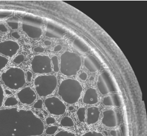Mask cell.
Wrapping results in <instances>:
<instances>
[{
  "label": "cell",
  "mask_w": 147,
  "mask_h": 136,
  "mask_svg": "<svg viewBox=\"0 0 147 136\" xmlns=\"http://www.w3.org/2000/svg\"><path fill=\"white\" fill-rule=\"evenodd\" d=\"M100 112L98 108L95 106L89 107L87 109V125H93L98 122L100 118Z\"/></svg>",
  "instance_id": "cell-15"
},
{
  "label": "cell",
  "mask_w": 147,
  "mask_h": 136,
  "mask_svg": "<svg viewBox=\"0 0 147 136\" xmlns=\"http://www.w3.org/2000/svg\"><path fill=\"white\" fill-rule=\"evenodd\" d=\"M9 62L7 58L0 55V70H3L6 67Z\"/></svg>",
  "instance_id": "cell-26"
},
{
  "label": "cell",
  "mask_w": 147,
  "mask_h": 136,
  "mask_svg": "<svg viewBox=\"0 0 147 136\" xmlns=\"http://www.w3.org/2000/svg\"><path fill=\"white\" fill-rule=\"evenodd\" d=\"M59 128L56 125H52L48 127L45 129V133L47 135H53L55 134L58 130Z\"/></svg>",
  "instance_id": "cell-24"
},
{
  "label": "cell",
  "mask_w": 147,
  "mask_h": 136,
  "mask_svg": "<svg viewBox=\"0 0 147 136\" xmlns=\"http://www.w3.org/2000/svg\"><path fill=\"white\" fill-rule=\"evenodd\" d=\"M37 94L41 97L51 95L57 86V79L55 75H43L38 76L34 80Z\"/></svg>",
  "instance_id": "cell-5"
},
{
  "label": "cell",
  "mask_w": 147,
  "mask_h": 136,
  "mask_svg": "<svg viewBox=\"0 0 147 136\" xmlns=\"http://www.w3.org/2000/svg\"><path fill=\"white\" fill-rule=\"evenodd\" d=\"M4 98V92L2 86L0 85V108L3 106Z\"/></svg>",
  "instance_id": "cell-30"
},
{
  "label": "cell",
  "mask_w": 147,
  "mask_h": 136,
  "mask_svg": "<svg viewBox=\"0 0 147 136\" xmlns=\"http://www.w3.org/2000/svg\"><path fill=\"white\" fill-rule=\"evenodd\" d=\"M84 65L86 69L90 72H96L101 69V64L100 62L93 56H89L85 57Z\"/></svg>",
  "instance_id": "cell-16"
},
{
  "label": "cell",
  "mask_w": 147,
  "mask_h": 136,
  "mask_svg": "<svg viewBox=\"0 0 147 136\" xmlns=\"http://www.w3.org/2000/svg\"><path fill=\"white\" fill-rule=\"evenodd\" d=\"M34 52H36V53H42L44 52V51H45V49H44L43 47L39 46H37V47L34 48Z\"/></svg>",
  "instance_id": "cell-34"
},
{
  "label": "cell",
  "mask_w": 147,
  "mask_h": 136,
  "mask_svg": "<svg viewBox=\"0 0 147 136\" xmlns=\"http://www.w3.org/2000/svg\"><path fill=\"white\" fill-rule=\"evenodd\" d=\"M9 15V13H6L5 12H0V19L6 18Z\"/></svg>",
  "instance_id": "cell-38"
},
{
  "label": "cell",
  "mask_w": 147,
  "mask_h": 136,
  "mask_svg": "<svg viewBox=\"0 0 147 136\" xmlns=\"http://www.w3.org/2000/svg\"><path fill=\"white\" fill-rule=\"evenodd\" d=\"M102 103L106 106L120 107L121 104L120 96L119 94H112L105 96Z\"/></svg>",
  "instance_id": "cell-17"
},
{
  "label": "cell",
  "mask_w": 147,
  "mask_h": 136,
  "mask_svg": "<svg viewBox=\"0 0 147 136\" xmlns=\"http://www.w3.org/2000/svg\"><path fill=\"white\" fill-rule=\"evenodd\" d=\"M103 133H104V134H105V136H107V135H108V133H107V132L106 131H104Z\"/></svg>",
  "instance_id": "cell-46"
},
{
  "label": "cell",
  "mask_w": 147,
  "mask_h": 136,
  "mask_svg": "<svg viewBox=\"0 0 147 136\" xmlns=\"http://www.w3.org/2000/svg\"><path fill=\"white\" fill-rule=\"evenodd\" d=\"M86 109L84 107H80V108L77 110L76 115L78 118L80 122H84L86 120Z\"/></svg>",
  "instance_id": "cell-21"
},
{
  "label": "cell",
  "mask_w": 147,
  "mask_h": 136,
  "mask_svg": "<svg viewBox=\"0 0 147 136\" xmlns=\"http://www.w3.org/2000/svg\"><path fill=\"white\" fill-rule=\"evenodd\" d=\"M96 86L102 95L117 92V88L110 72L105 70L98 77Z\"/></svg>",
  "instance_id": "cell-7"
},
{
  "label": "cell",
  "mask_w": 147,
  "mask_h": 136,
  "mask_svg": "<svg viewBox=\"0 0 147 136\" xmlns=\"http://www.w3.org/2000/svg\"><path fill=\"white\" fill-rule=\"evenodd\" d=\"M74 109H75V108L73 106H69L68 107V110L69 111H73V110H74Z\"/></svg>",
  "instance_id": "cell-43"
},
{
  "label": "cell",
  "mask_w": 147,
  "mask_h": 136,
  "mask_svg": "<svg viewBox=\"0 0 147 136\" xmlns=\"http://www.w3.org/2000/svg\"><path fill=\"white\" fill-rule=\"evenodd\" d=\"M52 69L54 71L58 73L59 71V59L57 56H53L51 58Z\"/></svg>",
  "instance_id": "cell-23"
},
{
  "label": "cell",
  "mask_w": 147,
  "mask_h": 136,
  "mask_svg": "<svg viewBox=\"0 0 147 136\" xmlns=\"http://www.w3.org/2000/svg\"><path fill=\"white\" fill-rule=\"evenodd\" d=\"M38 116H39V118H43L44 117V116H43V115L42 114H41V113H40V114H39V115H38Z\"/></svg>",
  "instance_id": "cell-45"
},
{
  "label": "cell",
  "mask_w": 147,
  "mask_h": 136,
  "mask_svg": "<svg viewBox=\"0 0 147 136\" xmlns=\"http://www.w3.org/2000/svg\"><path fill=\"white\" fill-rule=\"evenodd\" d=\"M82 66V58L76 53L67 51L60 57L59 71L66 76L77 75Z\"/></svg>",
  "instance_id": "cell-3"
},
{
  "label": "cell",
  "mask_w": 147,
  "mask_h": 136,
  "mask_svg": "<svg viewBox=\"0 0 147 136\" xmlns=\"http://www.w3.org/2000/svg\"><path fill=\"white\" fill-rule=\"evenodd\" d=\"M0 31H1L3 32H7V28L5 26V25H4L3 23L0 24Z\"/></svg>",
  "instance_id": "cell-35"
},
{
  "label": "cell",
  "mask_w": 147,
  "mask_h": 136,
  "mask_svg": "<svg viewBox=\"0 0 147 136\" xmlns=\"http://www.w3.org/2000/svg\"><path fill=\"white\" fill-rule=\"evenodd\" d=\"M89 80H90V81H94L95 80V77L93 76H90V78H89Z\"/></svg>",
  "instance_id": "cell-44"
},
{
  "label": "cell",
  "mask_w": 147,
  "mask_h": 136,
  "mask_svg": "<svg viewBox=\"0 0 147 136\" xmlns=\"http://www.w3.org/2000/svg\"><path fill=\"white\" fill-rule=\"evenodd\" d=\"M43 20L37 16L26 15L23 18L22 30L31 38H38L42 35Z\"/></svg>",
  "instance_id": "cell-6"
},
{
  "label": "cell",
  "mask_w": 147,
  "mask_h": 136,
  "mask_svg": "<svg viewBox=\"0 0 147 136\" xmlns=\"http://www.w3.org/2000/svg\"><path fill=\"white\" fill-rule=\"evenodd\" d=\"M83 103L86 104L94 105L98 102V94L96 90L93 87L87 89L82 98Z\"/></svg>",
  "instance_id": "cell-14"
},
{
  "label": "cell",
  "mask_w": 147,
  "mask_h": 136,
  "mask_svg": "<svg viewBox=\"0 0 147 136\" xmlns=\"http://www.w3.org/2000/svg\"><path fill=\"white\" fill-rule=\"evenodd\" d=\"M18 101L14 96H9L4 102V106L6 107H12L17 105Z\"/></svg>",
  "instance_id": "cell-22"
},
{
  "label": "cell",
  "mask_w": 147,
  "mask_h": 136,
  "mask_svg": "<svg viewBox=\"0 0 147 136\" xmlns=\"http://www.w3.org/2000/svg\"><path fill=\"white\" fill-rule=\"evenodd\" d=\"M79 77H80V78L82 81H86L87 79L88 75H87V74L86 73V72H82L79 75Z\"/></svg>",
  "instance_id": "cell-33"
},
{
  "label": "cell",
  "mask_w": 147,
  "mask_h": 136,
  "mask_svg": "<svg viewBox=\"0 0 147 136\" xmlns=\"http://www.w3.org/2000/svg\"><path fill=\"white\" fill-rule=\"evenodd\" d=\"M66 31L62 26L53 22H48L46 27L45 35L47 37L53 38H62L65 34Z\"/></svg>",
  "instance_id": "cell-13"
},
{
  "label": "cell",
  "mask_w": 147,
  "mask_h": 136,
  "mask_svg": "<svg viewBox=\"0 0 147 136\" xmlns=\"http://www.w3.org/2000/svg\"><path fill=\"white\" fill-rule=\"evenodd\" d=\"M121 130L122 134H123V136H126V128L125 127V126L122 125L121 126Z\"/></svg>",
  "instance_id": "cell-39"
},
{
  "label": "cell",
  "mask_w": 147,
  "mask_h": 136,
  "mask_svg": "<svg viewBox=\"0 0 147 136\" xmlns=\"http://www.w3.org/2000/svg\"><path fill=\"white\" fill-rule=\"evenodd\" d=\"M43 101L41 99H38L37 100L34 104L33 105L34 108L37 109H40L43 108Z\"/></svg>",
  "instance_id": "cell-29"
},
{
  "label": "cell",
  "mask_w": 147,
  "mask_h": 136,
  "mask_svg": "<svg viewBox=\"0 0 147 136\" xmlns=\"http://www.w3.org/2000/svg\"><path fill=\"white\" fill-rule=\"evenodd\" d=\"M44 104L49 113L54 115H62L65 114L66 106L57 97L51 96L46 98Z\"/></svg>",
  "instance_id": "cell-9"
},
{
  "label": "cell",
  "mask_w": 147,
  "mask_h": 136,
  "mask_svg": "<svg viewBox=\"0 0 147 136\" xmlns=\"http://www.w3.org/2000/svg\"><path fill=\"white\" fill-rule=\"evenodd\" d=\"M110 134L111 136H119V133L117 130H111L110 131Z\"/></svg>",
  "instance_id": "cell-37"
},
{
  "label": "cell",
  "mask_w": 147,
  "mask_h": 136,
  "mask_svg": "<svg viewBox=\"0 0 147 136\" xmlns=\"http://www.w3.org/2000/svg\"><path fill=\"white\" fill-rule=\"evenodd\" d=\"M55 136H76V135L70 131L61 130V131H59Z\"/></svg>",
  "instance_id": "cell-25"
},
{
  "label": "cell",
  "mask_w": 147,
  "mask_h": 136,
  "mask_svg": "<svg viewBox=\"0 0 147 136\" xmlns=\"http://www.w3.org/2000/svg\"><path fill=\"white\" fill-rule=\"evenodd\" d=\"M31 69L36 74L50 73L53 70L51 58L47 55L34 56L31 61Z\"/></svg>",
  "instance_id": "cell-8"
},
{
  "label": "cell",
  "mask_w": 147,
  "mask_h": 136,
  "mask_svg": "<svg viewBox=\"0 0 147 136\" xmlns=\"http://www.w3.org/2000/svg\"><path fill=\"white\" fill-rule=\"evenodd\" d=\"M17 97L21 103L23 104H32L37 99L36 92L30 87H26L17 93Z\"/></svg>",
  "instance_id": "cell-12"
},
{
  "label": "cell",
  "mask_w": 147,
  "mask_h": 136,
  "mask_svg": "<svg viewBox=\"0 0 147 136\" xmlns=\"http://www.w3.org/2000/svg\"><path fill=\"white\" fill-rule=\"evenodd\" d=\"M5 94H6L7 95H10L12 94V92H11L10 90H5Z\"/></svg>",
  "instance_id": "cell-42"
},
{
  "label": "cell",
  "mask_w": 147,
  "mask_h": 136,
  "mask_svg": "<svg viewBox=\"0 0 147 136\" xmlns=\"http://www.w3.org/2000/svg\"><path fill=\"white\" fill-rule=\"evenodd\" d=\"M11 35H12V37L14 38H16V39H19V38H20V35L19 33L17 31L12 32Z\"/></svg>",
  "instance_id": "cell-36"
},
{
  "label": "cell",
  "mask_w": 147,
  "mask_h": 136,
  "mask_svg": "<svg viewBox=\"0 0 147 136\" xmlns=\"http://www.w3.org/2000/svg\"><path fill=\"white\" fill-rule=\"evenodd\" d=\"M5 86L12 90H18L26 84V75L24 70L19 67H11L1 75Z\"/></svg>",
  "instance_id": "cell-4"
},
{
  "label": "cell",
  "mask_w": 147,
  "mask_h": 136,
  "mask_svg": "<svg viewBox=\"0 0 147 136\" xmlns=\"http://www.w3.org/2000/svg\"><path fill=\"white\" fill-rule=\"evenodd\" d=\"M7 23L8 26L11 28L12 30H17V29H18L19 26V19L17 17H12L7 19Z\"/></svg>",
  "instance_id": "cell-19"
},
{
  "label": "cell",
  "mask_w": 147,
  "mask_h": 136,
  "mask_svg": "<svg viewBox=\"0 0 147 136\" xmlns=\"http://www.w3.org/2000/svg\"><path fill=\"white\" fill-rule=\"evenodd\" d=\"M82 136H105L101 133L96 131H90L84 133Z\"/></svg>",
  "instance_id": "cell-27"
},
{
  "label": "cell",
  "mask_w": 147,
  "mask_h": 136,
  "mask_svg": "<svg viewBox=\"0 0 147 136\" xmlns=\"http://www.w3.org/2000/svg\"><path fill=\"white\" fill-rule=\"evenodd\" d=\"M82 91L83 87L79 81L68 78L61 82L58 89V94L66 103L73 104L79 101Z\"/></svg>",
  "instance_id": "cell-2"
},
{
  "label": "cell",
  "mask_w": 147,
  "mask_h": 136,
  "mask_svg": "<svg viewBox=\"0 0 147 136\" xmlns=\"http://www.w3.org/2000/svg\"><path fill=\"white\" fill-rule=\"evenodd\" d=\"M72 45L76 50L81 53H87L89 51V47L79 38H76L72 43Z\"/></svg>",
  "instance_id": "cell-18"
},
{
  "label": "cell",
  "mask_w": 147,
  "mask_h": 136,
  "mask_svg": "<svg viewBox=\"0 0 147 136\" xmlns=\"http://www.w3.org/2000/svg\"><path fill=\"white\" fill-rule=\"evenodd\" d=\"M19 50L20 45L17 42L7 40L0 43V53L6 56L13 57Z\"/></svg>",
  "instance_id": "cell-11"
},
{
  "label": "cell",
  "mask_w": 147,
  "mask_h": 136,
  "mask_svg": "<svg viewBox=\"0 0 147 136\" xmlns=\"http://www.w3.org/2000/svg\"><path fill=\"white\" fill-rule=\"evenodd\" d=\"M44 44H45L47 46H51V42L50 41V40H45V41H44Z\"/></svg>",
  "instance_id": "cell-41"
},
{
  "label": "cell",
  "mask_w": 147,
  "mask_h": 136,
  "mask_svg": "<svg viewBox=\"0 0 147 136\" xmlns=\"http://www.w3.org/2000/svg\"><path fill=\"white\" fill-rule=\"evenodd\" d=\"M60 124L63 127H72V126H74L75 123L73 121V120L70 117V116H65L61 119L60 121Z\"/></svg>",
  "instance_id": "cell-20"
},
{
  "label": "cell",
  "mask_w": 147,
  "mask_h": 136,
  "mask_svg": "<svg viewBox=\"0 0 147 136\" xmlns=\"http://www.w3.org/2000/svg\"><path fill=\"white\" fill-rule=\"evenodd\" d=\"M44 131L43 121L31 110L0 109V136H39Z\"/></svg>",
  "instance_id": "cell-1"
},
{
  "label": "cell",
  "mask_w": 147,
  "mask_h": 136,
  "mask_svg": "<svg viewBox=\"0 0 147 136\" xmlns=\"http://www.w3.org/2000/svg\"><path fill=\"white\" fill-rule=\"evenodd\" d=\"M45 121H46V123L48 125H53L56 122V119L54 117H53V116H48V117L46 118Z\"/></svg>",
  "instance_id": "cell-31"
},
{
  "label": "cell",
  "mask_w": 147,
  "mask_h": 136,
  "mask_svg": "<svg viewBox=\"0 0 147 136\" xmlns=\"http://www.w3.org/2000/svg\"><path fill=\"white\" fill-rule=\"evenodd\" d=\"M26 80L28 82H31L32 81V73L30 71H26Z\"/></svg>",
  "instance_id": "cell-32"
},
{
  "label": "cell",
  "mask_w": 147,
  "mask_h": 136,
  "mask_svg": "<svg viewBox=\"0 0 147 136\" xmlns=\"http://www.w3.org/2000/svg\"><path fill=\"white\" fill-rule=\"evenodd\" d=\"M24 56L23 55H20L16 57V58L13 59V63L16 64H20L24 61Z\"/></svg>",
  "instance_id": "cell-28"
},
{
  "label": "cell",
  "mask_w": 147,
  "mask_h": 136,
  "mask_svg": "<svg viewBox=\"0 0 147 136\" xmlns=\"http://www.w3.org/2000/svg\"><path fill=\"white\" fill-rule=\"evenodd\" d=\"M120 122L119 114L114 109L106 110L103 112L101 123L106 127L115 128Z\"/></svg>",
  "instance_id": "cell-10"
},
{
  "label": "cell",
  "mask_w": 147,
  "mask_h": 136,
  "mask_svg": "<svg viewBox=\"0 0 147 136\" xmlns=\"http://www.w3.org/2000/svg\"><path fill=\"white\" fill-rule=\"evenodd\" d=\"M62 47L61 45H57L55 47V48H54V51L55 52H59L62 50Z\"/></svg>",
  "instance_id": "cell-40"
}]
</instances>
